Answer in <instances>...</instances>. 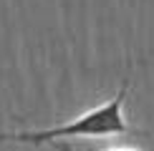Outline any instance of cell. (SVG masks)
<instances>
[{
  "mask_svg": "<svg viewBox=\"0 0 154 151\" xmlns=\"http://www.w3.org/2000/svg\"><path fill=\"white\" fill-rule=\"evenodd\" d=\"M94 151H137V149H126V146H121V149H94Z\"/></svg>",
  "mask_w": 154,
  "mask_h": 151,
  "instance_id": "3957f363",
  "label": "cell"
},
{
  "mask_svg": "<svg viewBox=\"0 0 154 151\" xmlns=\"http://www.w3.org/2000/svg\"><path fill=\"white\" fill-rule=\"evenodd\" d=\"M53 146L58 149V151H73L71 146H66V144H61V141H53Z\"/></svg>",
  "mask_w": 154,
  "mask_h": 151,
  "instance_id": "7a4b0ae2",
  "label": "cell"
},
{
  "mask_svg": "<svg viewBox=\"0 0 154 151\" xmlns=\"http://www.w3.org/2000/svg\"><path fill=\"white\" fill-rule=\"evenodd\" d=\"M129 93V81H124L119 93L111 101L96 106V108L76 116L73 121L53 126V129H41V131H18V134H0V141H13V144H53L58 138H73V136H124V134H142L131 129L124 118V98Z\"/></svg>",
  "mask_w": 154,
  "mask_h": 151,
  "instance_id": "6da1fadb",
  "label": "cell"
}]
</instances>
